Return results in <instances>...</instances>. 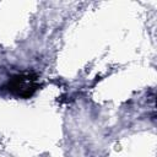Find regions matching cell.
Returning <instances> with one entry per match:
<instances>
[{"instance_id":"cell-1","label":"cell","mask_w":157,"mask_h":157,"mask_svg":"<svg viewBox=\"0 0 157 157\" xmlns=\"http://www.w3.org/2000/svg\"><path fill=\"white\" fill-rule=\"evenodd\" d=\"M5 88L9 93L16 97L29 98L38 88L37 76L32 72L17 74L7 81V83L5 85Z\"/></svg>"}]
</instances>
